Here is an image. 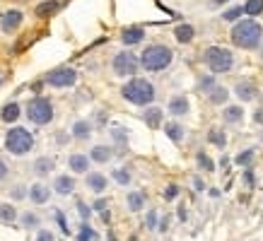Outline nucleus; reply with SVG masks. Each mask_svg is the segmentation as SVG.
Instances as JSON below:
<instances>
[{"instance_id": "8fccbe9b", "label": "nucleus", "mask_w": 263, "mask_h": 241, "mask_svg": "<svg viewBox=\"0 0 263 241\" xmlns=\"http://www.w3.org/2000/svg\"><path fill=\"white\" fill-rule=\"evenodd\" d=\"M5 176H8V164L0 159V178H5Z\"/></svg>"}, {"instance_id": "a211bd4d", "label": "nucleus", "mask_w": 263, "mask_h": 241, "mask_svg": "<svg viewBox=\"0 0 263 241\" xmlns=\"http://www.w3.org/2000/svg\"><path fill=\"white\" fill-rule=\"evenodd\" d=\"M70 133H73L75 140H89V135H92V126H89L87 120H75L73 128H70Z\"/></svg>"}, {"instance_id": "f3484780", "label": "nucleus", "mask_w": 263, "mask_h": 241, "mask_svg": "<svg viewBox=\"0 0 263 241\" xmlns=\"http://www.w3.org/2000/svg\"><path fill=\"white\" fill-rule=\"evenodd\" d=\"M162 118H165V113H162V109H157V106H150V109H145V113H143V120L150 128H160V126H162Z\"/></svg>"}, {"instance_id": "c03bdc74", "label": "nucleus", "mask_w": 263, "mask_h": 241, "mask_svg": "<svg viewBox=\"0 0 263 241\" xmlns=\"http://www.w3.org/2000/svg\"><path fill=\"white\" fill-rule=\"evenodd\" d=\"M12 196L17 198V200H22V198H24V196H27V191H24V188H22V186H17V188H12Z\"/></svg>"}, {"instance_id": "6e6552de", "label": "nucleus", "mask_w": 263, "mask_h": 241, "mask_svg": "<svg viewBox=\"0 0 263 241\" xmlns=\"http://www.w3.org/2000/svg\"><path fill=\"white\" fill-rule=\"evenodd\" d=\"M138 58L131 53V51H121V53H116V58H114V73L121 77L126 75H135L138 73Z\"/></svg>"}, {"instance_id": "aec40b11", "label": "nucleus", "mask_w": 263, "mask_h": 241, "mask_svg": "<svg viewBox=\"0 0 263 241\" xmlns=\"http://www.w3.org/2000/svg\"><path fill=\"white\" fill-rule=\"evenodd\" d=\"M174 36L179 44H191L193 41V36H196V29L191 27V24H179L174 29Z\"/></svg>"}, {"instance_id": "a19ab883", "label": "nucleus", "mask_w": 263, "mask_h": 241, "mask_svg": "<svg viewBox=\"0 0 263 241\" xmlns=\"http://www.w3.org/2000/svg\"><path fill=\"white\" fill-rule=\"evenodd\" d=\"M34 241H56V236H54V231L41 229L39 234H36V239H34Z\"/></svg>"}, {"instance_id": "4be33fe9", "label": "nucleus", "mask_w": 263, "mask_h": 241, "mask_svg": "<svg viewBox=\"0 0 263 241\" xmlns=\"http://www.w3.org/2000/svg\"><path fill=\"white\" fill-rule=\"evenodd\" d=\"M208 99H210V104L220 106V104H225V101L230 99V89H225L222 85H215V87L208 92Z\"/></svg>"}, {"instance_id": "f704fd0d", "label": "nucleus", "mask_w": 263, "mask_h": 241, "mask_svg": "<svg viewBox=\"0 0 263 241\" xmlns=\"http://www.w3.org/2000/svg\"><path fill=\"white\" fill-rule=\"evenodd\" d=\"M39 215H34V212H24L22 215V227H27V229H34V227H39Z\"/></svg>"}, {"instance_id": "473e14b6", "label": "nucleus", "mask_w": 263, "mask_h": 241, "mask_svg": "<svg viewBox=\"0 0 263 241\" xmlns=\"http://www.w3.org/2000/svg\"><path fill=\"white\" fill-rule=\"evenodd\" d=\"M253 157H256V152H253V150H244V152H239L237 157H234V162H237L239 166H251Z\"/></svg>"}, {"instance_id": "37998d69", "label": "nucleus", "mask_w": 263, "mask_h": 241, "mask_svg": "<svg viewBox=\"0 0 263 241\" xmlns=\"http://www.w3.org/2000/svg\"><path fill=\"white\" fill-rule=\"evenodd\" d=\"M179 196V186L176 184H172V186H167V193H165V200H174V198Z\"/></svg>"}, {"instance_id": "bb28decb", "label": "nucleus", "mask_w": 263, "mask_h": 241, "mask_svg": "<svg viewBox=\"0 0 263 241\" xmlns=\"http://www.w3.org/2000/svg\"><path fill=\"white\" fill-rule=\"evenodd\" d=\"M208 140L215 145V147H220V150H222V147L227 145V135H225V131H222V128H210Z\"/></svg>"}, {"instance_id": "1a4fd4ad", "label": "nucleus", "mask_w": 263, "mask_h": 241, "mask_svg": "<svg viewBox=\"0 0 263 241\" xmlns=\"http://www.w3.org/2000/svg\"><path fill=\"white\" fill-rule=\"evenodd\" d=\"M20 24H22V12L20 10H8L3 12V17H0V29L5 34H12L20 29Z\"/></svg>"}, {"instance_id": "423d86ee", "label": "nucleus", "mask_w": 263, "mask_h": 241, "mask_svg": "<svg viewBox=\"0 0 263 241\" xmlns=\"http://www.w3.org/2000/svg\"><path fill=\"white\" fill-rule=\"evenodd\" d=\"M27 118L36 123V126H46L54 120V104L51 99L46 97H34L29 104H27Z\"/></svg>"}, {"instance_id": "6e6d98bb", "label": "nucleus", "mask_w": 263, "mask_h": 241, "mask_svg": "<svg viewBox=\"0 0 263 241\" xmlns=\"http://www.w3.org/2000/svg\"><path fill=\"white\" fill-rule=\"evenodd\" d=\"M261 140H263V133H261Z\"/></svg>"}, {"instance_id": "c85d7f7f", "label": "nucleus", "mask_w": 263, "mask_h": 241, "mask_svg": "<svg viewBox=\"0 0 263 241\" xmlns=\"http://www.w3.org/2000/svg\"><path fill=\"white\" fill-rule=\"evenodd\" d=\"M58 8H61L58 0H46V3H41V5L36 8V15H39V17H48V15H54Z\"/></svg>"}, {"instance_id": "5701e85b", "label": "nucleus", "mask_w": 263, "mask_h": 241, "mask_svg": "<svg viewBox=\"0 0 263 241\" xmlns=\"http://www.w3.org/2000/svg\"><path fill=\"white\" fill-rule=\"evenodd\" d=\"M165 133L169 135V140H174V143H181V140H184V126H181L179 120L165 123Z\"/></svg>"}, {"instance_id": "f257e3e1", "label": "nucleus", "mask_w": 263, "mask_h": 241, "mask_svg": "<svg viewBox=\"0 0 263 241\" xmlns=\"http://www.w3.org/2000/svg\"><path fill=\"white\" fill-rule=\"evenodd\" d=\"M261 39H263V27L256 20H237L234 27H232V41L244 48V51H256L261 46Z\"/></svg>"}, {"instance_id": "49530a36", "label": "nucleus", "mask_w": 263, "mask_h": 241, "mask_svg": "<svg viewBox=\"0 0 263 241\" xmlns=\"http://www.w3.org/2000/svg\"><path fill=\"white\" fill-rule=\"evenodd\" d=\"M193 188L196 191H205V181L203 178H193Z\"/></svg>"}, {"instance_id": "09e8293b", "label": "nucleus", "mask_w": 263, "mask_h": 241, "mask_svg": "<svg viewBox=\"0 0 263 241\" xmlns=\"http://www.w3.org/2000/svg\"><path fill=\"white\" fill-rule=\"evenodd\" d=\"M253 120H256L258 126H263V109H258L256 113H253Z\"/></svg>"}, {"instance_id": "58836bf2", "label": "nucleus", "mask_w": 263, "mask_h": 241, "mask_svg": "<svg viewBox=\"0 0 263 241\" xmlns=\"http://www.w3.org/2000/svg\"><path fill=\"white\" fill-rule=\"evenodd\" d=\"M77 212H80V217L85 219V222H87V219L92 217V210H89L87 205H85V203H82V200H77Z\"/></svg>"}, {"instance_id": "c9c22d12", "label": "nucleus", "mask_w": 263, "mask_h": 241, "mask_svg": "<svg viewBox=\"0 0 263 241\" xmlns=\"http://www.w3.org/2000/svg\"><path fill=\"white\" fill-rule=\"evenodd\" d=\"M213 87H215V77L213 75H205L198 80V89H200V92H210Z\"/></svg>"}, {"instance_id": "7c9ffc66", "label": "nucleus", "mask_w": 263, "mask_h": 241, "mask_svg": "<svg viewBox=\"0 0 263 241\" xmlns=\"http://www.w3.org/2000/svg\"><path fill=\"white\" fill-rule=\"evenodd\" d=\"M17 219V210L12 208L10 203L0 205V222H15Z\"/></svg>"}, {"instance_id": "412c9836", "label": "nucleus", "mask_w": 263, "mask_h": 241, "mask_svg": "<svg viewBox=\"0 0 263 241\" xmlns=\"http://www.w3.org/2000/svg\"><path fill=\"white\" fill-rule=\"evenodd\" d=\"M0 118L5 120V123H15V120L20 118V104H17V101L5 104V106L0 109Z\"/></svg>"}, {"instance_id": "7ed1b4c3", "label": "nucleus", "mask_w": 263, "mask_h": 241, "mask_svg": "<svg viewBox=\"0 0 263 241\" xmlns=\"http://www.w3.org/2000/svg\"><path fill=\"white\" fill-rule=\"evenodd\" d=\"M172 48H167L162 44H154V46H147L140 55V66L145 70H150V73H160V70H167V68L172 66Z\"/></svg>"}, {"instance_id": "b1692460", "label": "nucleus", "mask_w": 263, "mask_h": 241, "mask_svg": "<svg viewBox=\"0 0 263 241\" xmlns=\"http://www.w3.org/2000/svg\"><path fill=\"white\" fill-rule=\"evenodd\" d=\"M222 118L227 120V123H239L244 118V109L237 106V104H230V106H225V111H222Z\"/></svg>"}, {"instance_id": "393cba45", "label": "nucleus", "mask_w": 263, "mask_h": 241, "mask_svg": "<svg viewBox=\"0 0 263 241\" xmlns=\"http://www.w3.org/2000/svg\"><path fill=\"white\" fill-rule=\"evenodd\" d=\"M54 159H51V157H39V159H36V162H34V171H36V174L39 176H46V174H51V171H54Z\"/></svg>"}, {"instance_id": "9b49d317", "label": "nucleus", "mask_w": 263, "mask_h": 241, "mask_svg": "<svg viewBox=\"0 0 263 241\" xmlns=\"http://www.w3.org/2000/svg\"><path fill=\"white\" fill-rule=\"evenodd\" d=\"M143 39H145V29H143V27H138V24H135V27H126L123 34H121V41H123L126 46L140 44Z\"/></svg>"}, {"instance_id": "0eeeda50", "label": "nucleus", "mask_w": 263, "mask_h": 241, "mask_svg": "<svg viewBox=\"0 0 263 241\" xmlns=\"http://www.w3.org/2000/svg\"><path fill=\"white\" fill-rule=\"evenodd\" d=\"M77 82V73L73 68H56L46 75V85H51L56 89H66V87H73Z\"/></svg>"}, {"instance_id": "a18cd8bd", "label": "nucleus", "mask_w": 263, "mask_h": 241, "mask_svg": "<svg viewBox=\"0 0 263 241\" xmlns=\"http://www.w3.org/2000/svg\"><path fill=\"white\" fill-rule=\"evenodd\" d=\"M94 210H99V212H104V210H107V200H104V198H99L97 203H94Z\"/></svg>"}, {"instance_id": "4c0bfd02", "label": "nucleus", "mask_w": 263, "mask_h": 241, "mask_svg": "<svg viewBox=\"0 0 263 241\" xmlns=\"http://www.w3.org/2000/svg\"><path fill=\"white\" fill-rule=\"evenodd\" d=\"M111 135H114V140H116V143H121V145H126V140H128V133L123 131V128H114V131H111Z\"/></svg>"}, {"instance_id": "de8ad7c7", "label": "nucleus", "mask_w": 263, "mask_h": 241, "mask_svg": "<svg viewBox=\"0 0 263 241\" xmlns=\"http://www.w3.org/2000/svg\"><path fill=\"white\" fill-rule=\"evenodd\" d=\"M244 181H246V186H253V171H251V169L244 174Z\"/></svg>"}, {"instance_id": "c756f323", "label": "nucleus", "mask_w": 263, "mask_h": 241, "mask_svg": "<svg viewBox=\"0 0 263 241\" xmlns=\"http://www.w3.org/2000/svg\"><path fill=\"white\" fill-rule=\"evenodd\" d=\"M111 178H114L119 186H128V184L133 181V178H131V171H128V169H114Z\"/></svg>"}, {"instance_id": "a878e982", "label": "nucleus", "mask_w": 263, "mask_h": 241, "mask_svg": "<svg viewBox=\"0 0 263 241\" xmlns=\"http://www.w3.org/2000/svg\"><path fill=\"white\" fill-rule=\"evenodd\" d=\"M126 203H128V210L138 212V210H143V205H145V196L140 193V191H133V193H128Z\"/></svg>"}, {"instance_id": "4468645a", "label": "nucleus", "mask_w": 263, "mask_h": 241, "mask_svg": "<svg viewBox=\"0 0 263 241\" xmlns=\"http://www.w3.org/2000/svg\"><path fill=\"white\" fill-rule=\"evenodd\" d=\"M188 111H191V104H188V99L184 94H176V97L169 99V113H174V116H186Z\"/></svg>"}, {"instance_id": "ea45409f", "label": "nucleus", "mask_w": 263, "mask_h": 241, "mask_svg": "<svg viewBox=\"0 0 263 241\" xmlns=\"http://www.w3.org/2000/svg\"><path fill=\"white\" fill-rule=\"evenodd\" d=\"M157 222H160V215L157 212H147V219H145V224H147V229H157Z\"/></svg>"}, {"instance_id": "864d4df0", "label": "nucleus", "mask_w": 263, "mask_h": 241, "mask_svg": "<svg viewBox=\"0 0 263 241\" xmlns=\"http://www.w3.org/2000/svg\"><path fill=\"white\" fill-rule=\"evenodd\" d=\"M3 80H5V73H0V85H3Z\"/></svg>"}, {"instance_id": "79ce46f5", "label": "nucleus", "mask_w": 263, "mask_h": 241, "mask_svg": "<svg viewBox=\"0 0 263 241\" xmlns=\"http://www.w3.org/2000/svg\"><path fill=\"white\" fill-rule=\"evenodd\" d=\"M56 222H58V224H61V229L66 231V234H68V231H70V229H68V222H66V215H63V212H61V210H56Z\"/></svg>"}, {"instance_id": "2eb2a0df", "label": "nucleus", "mask_w": 263, "mask_h": 241, "mask_svg": "<svg viewBox=\"0 0 263 241\" xmlns=\"http://www.w3.org/2000/svg\"><path fill=\"white\" fill-rule=\"evenodd\" d=\"M54 188H56V193H61V196H70L75 191V178L68 174H61L54 181Z\"/></svg>"}, {"instance_id": "603ef678", "label": "nucleus", "mask_w": 263, "mask_h": 241, "mask_svg": "<svg viewBox=\"0 0 263 241\" xmlns=\"http://www.w3.org/2000/svg\"><path fill=\"white\" fill-rule=\"evenodd\" d=\"M179 219H181V222L186 219V208H179Z\"/></svg>"}, {"instance_id": "3c124183", "label": "nucleus", "mask_w": 263, "mask_h": 241, "mask_svg": "<svg viewBox=\"0 0 263 241\" xmlns=\"http://www.w3.org/2000/svg\"><path fill=\"white\" fill-rule=\"evenodd\" d=\"M227 0H210V8H220V5H225Z\"/></svg>"}, {"instance_id": "5fc2aeb1", "label": "nucleus", "mask_w": 263, "mask_h": 241, "mask_svg": "<svg viewBox=\"0 0 263 241\" xmlns=\"http://www.w3.org/2000/svg\"><path fill=\"white\" fill-rule=\"evenodd\" d=\"M261 61H263V46H261Z\"/></svg>"}, {"instance_id": "e433bc0d", "label": "nucleus", "mask_w": 263, "mask_h": 241, "mask_svg": "<svg viewBox=\"0 0 263 241\" xmlns=\"http://www.w3.org/2000/svg\"><path fill=\"white\" fill-rule=\"evenodd\" d=\"M222 17L227 20V22H237L241 17V5H234L232 10H227V12H222Z\"/></svg>"}, {"instance_id": "72a5a7b5", "label": "nucleus", "mask_w": 263, "mask_h": 241, "mask_svg": "<svg viewBox=\"0 0 263 241\" xmlns=\"http://www.w3.org/2000/svg\"><path fill=\"white\" fill-rule=\"evenodd\" d=\"M196 162H198V166H200V169H203V171H213V169H215V164H213V159H210L208 154L205 152H198L196 154Z\"/></svg>"}, {"instance_id": "ddd939ff", "label": "nucleus", "mask_w": 263, "mask_h": 241, "mask_svg": "<svg viewBox=\"0 0 263 241\" xmlns=\"http://www.w3.org/2000/svg\"><path fill=\"white\" fill-rule=\"evenodd\" d=\"M111 157H114V150L109 145H94L92 152H89V162H97V164H107Z\"/></svg>"}, {"instance_id": "f8f14e48", "label": "nucleus", "mask_w": 263, "mask_h": 241, "mask_svg": "<svg viewBox=\"0 0 263 241\" xmlns=\"http://www.w3.org/2000/svg\"><path fill=\"white\" fill-rule=\"evenodd\" d=\"M48 198H51V188L44 186V184H34L29 188V200H32L34 205H46Z\"/></svg>"}, {"instance_id": "9d476101", "label": "nucleus", "mask_w": 263, "mask_h": 241, "mask_svg": "<svg viewBox=\"0 0 263 241\" xmlns=\"http://www.w3.org/2000/svg\"><path fill=\"white\" fill-rule=\"evenodd\" d=\"M234 94L239 97V101H253L258 97V87L253 85L251 80H239L237 87H234Z\"/></svg>"}, {"instance_id": "6ab92c4d", "label": "nucleus", "mask_w": 263, "mask_h": 241, "mask_svg": "<svg viewBox=\"0 0 263 241\" xmlns=\"http://www.w3.org/2000/svg\"><path fill=\"white\" fill-rule=\"evenodd\" d=\"M107 184H109V178H107L104 174H99V171H94V174H87V188H92L94 193L107 191Z\"/></svg>"}, {"instance_id": "cd10ccee", "label": "nucleus", "mask_w": 263, "mask_h": 241, "mask_svg": "<svg viewBox=\"0 0 263 241\" xmlns=\"http://www.w3.org/2000/svg\"><path fill=\"white\" fill-rule=\"evenodd\" d=\"M241 12H246L249 17L261 15V12H263V0H246V3L241 5Z\"/></svg>"}, {"instance_id": "f03ea898", "label": "nucleus", "mask_w": 263, "mask_h": 241, "mask_svg": "<svg viewBox=\"0 0 263 241\" xmlns=\"http://www.w3.org/2000/svg\"><path fill=\"white\" fill-rule=\"evenodd\" d=\"M121 94H123L126 101H131L135 106H150L154 101V87L152 82L145 80V77H133L131 82L123 85Z\"/></svg>"}, {"instance_id": "39448f33", "label": "nucleus", "mask_w": 263, "mask_h": 241, "mask_svg": "<svg viewBox=\"0 0 263 241\" xmlns=\"http://www.w3.org/2000/svg\"><path fill=\"white\" fill-rule=\"evenodd\" d=\"M5 147L12 154H27L34 147V135L27 128H10L5 135Z\"/></svg>"}, {"instance_id": "20e7f679", "label": "nucleus", "mask_w": 263, "mask_h": 241, "mask_svg": "<svg viewBox=\"0 0 263 241\" xmlns=\"http://www.w3.org/2000/svg\"><path fill=\"white\" fill-rule=\"evenodd\" d=\"M205 66L210 68V73H230L234 68V55L230 48H222V46H210L205 48Z\"/></svg>"}, {"instance_id": "2f4dec72", "label": "nucleus", "mask_w": 263, "mask_h": 241, "mask_svg": "<svg viewBox=\"0 0 263 241\" xmlns=\"http://www.w3.org/2000/svg\"><path fill=\"white\" fill-rule=\"evenodd\" d=\"M77 241H97V231L92 229L89 224H82L77 231Z\"/></svg>"}, {"instance_id": "dca6fc26", "label": "nucleus", "mask_w": 263, "mask_h": 241, "mask_svg": "<svg viewBox=\"0 0 263 241\" xmlns=\"http://www.w3.org/2000/svg\"><path fill=\"white\" fill-rule=\"evenodd\" d=\"M68 166H70L75 174H87L89 157L87 154H70V157H68Z\"/></svg>"}]
</instances>
